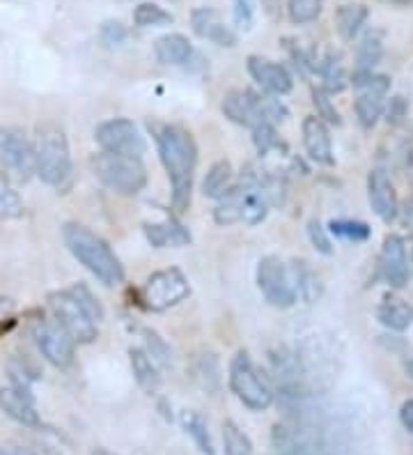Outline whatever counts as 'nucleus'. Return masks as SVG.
I'll return each instance as SVG.
<instances>
[{"mask_svg": "<svg viewBox=\"0 0 413 455\" xmlns=\"http://www.w3.org/2000/svg\"><path fill=\"white\" fill-rule=\"evenodd\" d=\"M156 148L172 184V205L177 212H187L191 205L193 172L198 164V148L191 133L177 124L156 129Z\"/></svg>", "mask_w": 413, "mask_h": 455, "instance_id": "nucleus-1", "label": "nucleus"}, {"mask_svg": "<svg viewBox=\"0 0 413 455\" xmlns=\"http://www.w3.org/2000/svg\"><path fill=\"white\" fill-rule=\"evenodd\" d=\"M62 239L74 258L81 262L94 278H99L101 283L108 288H115L124 281V267L117 260L113 249L104 237L81 226V223H65L62 228Z\"/></svg>", "mask_w": 413, "mask_h": 455, "instance_id": "nucleus-2", "label": "nucleus"}, {"mask_svg": "<svg viewBox=\"0 0 413 455\" xmlns=\"http://www.w3.org/2000/svg\"><path fill=\"white\" fill-rule=\"evenodd\" d=\"M35 166L39 180L49 187H62L72 172V155L67 133L58 124L46 123L37 127L35 139Z\"/></svg>", "mask_w": 413, "mask_h": 455, "instance_id": "nucleus-3", "label": "nucleus"}, {"mask_svg": "<svg viewBox=\"0 0 413 455\" xmlns=\"http://www.w3.org/2000/svg\"><path fill=\"white\" fill-rule=\"evenodd\" d=\"M90 164H92L94 178L99 180L106 189L115 191V194L136 196L147 184V171L136 156L101 152V155H94Z\"/></svg>", "mask_w": 413, "mask_h": 455, "instance_id": "nucleus-4", "label": "nucleus"}, {"mask_svg": "<svg viewBox=\"0 0 413 455\" xmlns=\"http://www.w3.org/2000/svg\"><path fill=\"white\" fill-rule=\"evenodd\" d=\"M230 389L232 394L242 400L248 410L265 411L274 403V391L269 389L266 379L262 378L259 368L255 366L253 359L246 352H239L230 363Z\"/></svg>", "mask_w": 413, "mask_h": 455, "instance_id": "nucleus-5", "label": "nucleus"}, {"mask_svg": "<svg viewBox=\"0 0 413 455\" xmlns=\"http://www.w3.org/2000/svg\"><path fill=\"white\" fill-rule=\"evenodd\" d=\"M352 84L353 88H358V100L353 104L358 123L363 124L365 129L375 127L385 111V100H388L391 81L384 74L353 72Z\"/></svg>", "mask_w": 413, "mask_h": 455, "instance_id": "nucleus-6", "label": "nucleus"}, {"mask_svg": "<svg viewBox=\"0 0 413 455\" xmlns=\"http://www.w3.org/2000/svg\"><path fill=\"white\" fill-rule=\"evenodd\" d=\"M94 140L99 143L101 152H110V155H124L140 159L145 150H147L140 129L131 120H127V117H113V120L101 123L99 127L94 129Z\"/></svg>", "mask_w": 413, "mask_h": 455, "instance_id": "nucleus-7", "label": "nucleus"}, {"mask_svg": "<svg viewBox=\"0 0 413 455\" xmlns=\"http://www.w3.org/2000/svg\"><path fill=\"white\" fill-rule=\"evenodd\" d=\"M49 306L51 311H53L55 323L60 324L76 343H92L97 339V323L83 311L81 304H78L76 297L69 290L51 292Z\"/></svg>", "mask_w": 413, "mask_h": 455, "instance_id": "nucleus-8", "label": "nucleus"}, {"mask_svg": "<svg viewBox=\"0 0 413 455\" xmlns=\"http://www.w3.org/2000/svg\"><path fill=\"white\" fill-rule=\"evenodd\" d=\"M191 294L187 276L179 269H163L147 278L143 285V304L149 311H165Z\"/></svg>", "mask_w": 413, "mask_h": 455, "instance_id": "nucleus-9", "label": "nucleus"}, {"mask_svg": "<svg viewBox=\"0 0 413 455\" xmlns=\"http://www.w3.org/2000/svg\"><path fill=\"white\" fill-rule=\"evenodd\" d=\"M258 288L275 308H290L297 304V292H294L292 278H290V267L275 256H266L258 265Z\"/></svg>", "mask_w": 413, "mask_h": 455, "instance_id": "nucleus-10", "label": "nucleus"}, {"mask_svg": "<svg viewBox=\"0 0 413 455\" xmlns=\"http://www.w3.org/2000/svg\"><path fill=\"white\" fill-rule=\"evenodd\" d=\"M0 168L17 172L19 178L28 180L35 166V145L14 127H0Z\"/></svg>", "mask_w": 413, "mask_h": 455, "instance_id": "nucleus-11", "label": "nucleus"}, {"mask_svg": "<svg viewBox=\"0 0 413 455\" xmlns=\"http://www.w3.org/2000/svg\"><path fill=\"white\" fill-rule=\"evenodd\" d=\"M33 339L37 350L55 368H69L76 356V340L58 323H39L33 329Z\"/></svg>", "mask_w": 413, "mask_h": 455, "instance_id": "nucleus-12", "label": "nucleus"}, {"mask_svg": "<svg viewBox=\"0 0 413 455\" xmlns=\"http://www.w3.org/2000/svg\"><path fill=\"white\" fill-rule=\"evenodd\" d=\"M379 272L381 278L391 288H404L411 278L409 272V253L407 246H404V239L400 235H388L384 239V246H381L379 256Z\"/></svg>", "mask_w": 413, "mask_h": 455, "instance_id": "nucleus-13", "label": "nucleus"}, {"mask_svg": "<svg viewBox=\"0 0 413 455\" xmlns=\"http://www.w3.org/2000/svg\"><path fill=\"white\" fill-rule=\"evenodd\" d=\"M226 117H230L234 124H242V127L253 129L259 123H269L262 111V95L253 92V90H230L226 97H223V104H220Z\"/></svg>", "mask_w": 413, "mask_h": 455, "instance_id": "nucleus-14", "label": "nucleus"}, {"mask_svg": "<svg viewBox=\"0 0 413 455\" xmlns=\"http://www.w3.org/2000/svg\"><path fill=\"white\" fill-rule=\"evenodd\" d=\"M368 200L369 207L375 212L381 221L391 223L393 219H397V207H400V200H397V191L393 180L388 178V172L375 168L369 171L368 175Z\"/></svg>", "mask_w": 413, "mask_h": 455, "instance_id": "nucleus-15", "label": "nucleus"}, {"mask_svg": "<svg viewBox=\"0 0 413 455\" xmlns=\"http://www.w3.org/2000/svg\"><path fill=\"white\" fill-rule=\"evenodd\" d=\"M0 410L5 411L12 421L21 423L26 427H39L42 419L39 411L35 410L33 391L19 389V387H3L0 389Z\"/></svg>", "mask_w": 413, "mask_h": 455, "instance_id": "nucleus-16", "label": "nucleus"}, {"mask_svg": "<svg viewBox=\"0 0 413 455\" xmlns=\"http://www.w3.org/2000/svg\"><path fill=\"white\" fill-rule=\"evenodd\" d=\"M248 74L253 76L265 90H269L271 95H287L292 90L294 81L290 76L285 67L281 62H274L269 58L250 56L248 58Z\"/></svg>", "mask_w": 413, "mask_h": 455, "instance_id": "nucleus-17", "label": "nucleus"}, {"mask_svg": "<svg viewBox=\"0 0 413 455\" xmlns=\"http://www.w3.org/2000/svg\"><path fill=\"white\" fill-rule=\"evenodd\" d=\"M191 23L195 35L203 39H210L218 46H234L237 44V35L230 26L220 21V14L214 7H195L191 12Z\"/></svg>", "mask_w": 413, "mask_h": 455, "instance_id": "nucleus-18", "label": "nucleus"}, {"mask_svg": "<svg viewBox=\"0 0 413 455\" xmlns=\"http://www.w3.org/2000/svg\"><path fill=\"white\" fill-rule=\"evenodd\" d=\"M303 145L313 162L322 166H333V145H330V133L324 120L317 116L303 120Z\"/></svg>", "mask_w": 413, "mask_h": 455, "instance_id": "nucleus-19", "label": "nucleus"}, {"mask_svg": "<svg viewBox=\"0 0 413 455\" xmlns=\"http://www.w3.org/2000/svg\"><path fill=\"white\" fill-rule=\"evenodd\" d=\"M188 375L200 389L207 394H216L220 389V363L218 356L211 350L193 352L188 359Z\"/></svg>", "mask_w": 413, "mask_h": 455, "instance_id": "nucleus-20", "label": "nucleus"}, {"mask_svg": "<svg viewBox=\"0 0 413 455\" xmlns=\"http://www.w3.org/2000/svg\"><path fill=\"white\" fill-rule=\"evenodd\" d=\"M290 267V278H292V285H294V292L297 297H301L303 301H317L324 292V285H322V278L317 276L313 267L308 265L306 260H294Z\"/></svg>", "mask_w": 413, "mask_h": 455, "instance_id": "nucleus-21", "label": "nucleus"}, {"mask_svg": "<svg viewBox=\"0 0 413 455\" xmlns=\"http://www.w3.org/2000/svg\"><path fill=\"white\" fill-rule=\"evenodd\" d=\"M155 53L163 65H187L193 58V46L184 35L171 33L156 39Z\"/></svg>", "mask_w": 413, "mask_h": 455, "instance_id": "nucleus-22", "label": "nucleus"}, {"mask_svg": "<svg viewBox=\"0 0 413 455\" xmlns=\"http://www.w3.org/2000/svg\"><path fill=\"white\" fill-rule=\"evenodd\" d=\"M369 10L363 3H345L336 12V28L342 39L353 42L361 35L363 26L368 23Z\"/></svg>", "mask_w": 413, "mask_h": 455, "instance_id": "nucleus-23", "label": "nucleus"}, {"mask_svg": "<svg viewBox=\"0 0 413 455\" xmlns=\"http://www.w3.org/2000/svg\"><path fill=\"white\" fill-rule=\"evenodd\" d=\"M377 320H379L385 329H391V331H404V329L411 327L413 311L411 306L404 304L402 299L385 297L379 304V308H377Z\"/></svg>", "mask_w": 413, "mask_h": 455, "instance_id": "nucleus-24", "label": "nucleus"}, {"mask_svg": "<svg viewBox=\"0 0 413 455\" xmlns=\"http://www.w3.org/2000/svg\"><path fill=\"white\" fill-rule=\"evenodd\" d=\"M145 235H147V239L156 249H163V246H184L191 242V235H188L187 228L175 221L145 223Z\"/></svg>", "mask_w": 413, "mask_h": 455, "instance_id": "nucleus-25", "label": "nucleus"}, {"mask_svg": "<svg viewBox=\"0 0 413 455\" xmlns=\"http://www.w3.org/2000/svg\"><path fill=\"white\" fill-rule=\"evenodd\" d=\"M314 72L322 76L324 90L329 95L340 92V90H345V85H347V74H345V67H342V60L336 51H326L324 56L317 58Z\"/></svg>", "mask_w": 413, "mask_h": 455, "instance_id": "nucleus-26", "label": "nucleus"}, {"mask_svg": "<svg viewBox=\"0 0 413 455\" xmlns=\"http://www.w3.org/2000/svg\"><path fill=\"white\" fill-rule=\"evenodd\" d=\"M129 356H131L133 378L140 384V389H145L147 394H155L161 384V375L159 371H156L155 361L149 359L147 352L140 350V347H133V350L129 352Z\"/></svg>", "mask_w": 413, "mask_h": 455, "instance_id": "nucleus-27", "label": "nucleus"}, {"mask_svg": "<svg viewBox=\"0 0 413 455\" xmlns=\"http://www.w3.org/2000/svg\"><path fill=\"white\" fill-rule=\"evenodd\" d=\"M384 56V33L369 30L356 49V72H375V65Z\"/></svg>", "mask_w": 413, "mask_h": 455, "instance_id": "nucleus-28", "label": "nucleus"}, {"mask_svg": "<svg viewBox=\"0 0 413 455\" xmlns=\"http://www.w3.org/2000/svg\"><path fill=\"white\" fill-rule=\"evenodd\" d=\"M232 178H234L232 164L226 162V159H220V162H216L214 166L210 168V172H207V178H204L203 182V194L207 196V198L220 200L232 189Z\"/></svg>", "mask_w": 413, "mask_h": 455, "instance_id": "nucleus-29", "label": "nucleus"}, {"mask_svg": "<svg viewBox=\"0 0 413 455\" xmlns=\"http://www.w3.org/2000/svg\"><path fill=\"white\" fill-rule=\"evenodd\" d=\"M23 217V198L17 187L12 184L10 175L0 171V221H14Z\"/></svg>", "mask_w": 413, "mask_h": 455, "instance_id": "nucleus-30", "label": "nucleus"}, {"mask_svg": "<svg viewBox=\"0 0 413 455\" xmlns=\"http://www.w3.org/2000/svg\"><path fill=\"white\" fill-rule=\"evenodd\" d=\"M182 427L193 437L195 446L200 449L203 455H218L214 449V442H211L210 427H207V421L200 417L198 411H182Z\"/></svg>", "mask_w": 413, "mask_h": 455, "instance_id": "nucleus-31", "label": "nucleus"}, {"mask_svg": "<svg viewBox=\"0 0 413 455\" xmlns=\"http://www.w3.org/2000/svg\"><path fill=\"white\" fill-rule=\"evenodd\" d=\"M133 21L140 28H156V26H171L175 17H172L171 12H165L161 5H156V3H140L133 10Z\"/></svg>", "mask_w": 413, "mask_h": 455, "instance_id": "nucleus-32", "label": "nucleus"}, {"mask_svg": "<svg viewBox=\"0 0 413 455\" xmlns=\"http://www.w3.org/2000/svg\"><path fill=\"white\" fill-rule=\"evenodd\" d=\"M324 10V0H287V14L290 21L297 26H306L320 19Z\"/></svg>", "mask_w": 413, "mask_h": 455, "instance_id": "nucleus-33", "label": "nucleus"}, {"mask_svg": "<svg viewBox=\"0 0 413 455\" xmlns=\"http://www.w3.org/2000/svg\"><path fill=\"white\" fill-rule=\"evenodd\" d=\"M223 444H226V455H255L248 435L234 421L223 423Z\"/></svg>", "mask_w": 413, "mask_h": 455, "instance_id": "nucleus-34", "label": "nucleus"}, {"mask_svg": "<svg viewBox=\"0 0 413 455\" xmlns=\"http://www.w3.org/2000/svg\"><path fill=\"white\" fill-rule=\"evenodd\" d=\"M140 336H143L145 352L149 355V359L155 361L156 366H161V368L171 366V356H172L171 347H168V343L161 339L159 333L152 331V329H143V331H140Z\"/></svg>", "mask_w": 413, "mask_h": 455, "instance_id": "nucleus-35", "label": "nucleus"}, {"mask_svg": "<svg viewBox=\"0 0 413 455\" xmlns=\"http://www.w3.org/2000/svg\"><path fill=\"white\" fill-rule=\"evenodd\" d=\"M329 230L336 237L349 239V242H365L369 237V226L363 221H352V219H338L329 223Z\"/></svg>", "mask_w": 413, "mask_h": 455, "instance_id": "nucleus-36", "label": "nucleus"}, {"mask_svg": "<svg viewBox=\"0 0 413 455\" xmlns=\"http://www.w3.org/2000/svg\"><path fill=\"white\" fill-rule=\"evenodd\" d=\"M253 143L259 155H269L271 150H281L282 148V140L275 132L274 123H259L258 127H253Z\"/></svg>", "mask_w": 413, "mask_h": 455, "instance_id": "nucleus-37", "label": "nucleus"}, {"mask_svg": "<svg viewBox=\"0 0 413 455\" xmlns=\"http://www.w3.org/2000/svg\"><path fill=\"white\" fill-rule=\"evenodd\" d=\"M69 292H72L74 297H76V301H78V304H81L83 311L88 313V315L92 317L94 323L99 324L101 320H104V308H101V304H99V301H97V297H94V294L90 292V288H85V285H83V283H76V285H72V288H69Z\"/></svg>", "mask_w": 413, "mask_h": 455, "instance_id": "nucleus-38", "label": "nucleus"}, {"mask_svg": "<svg viewBox=\"0 0 413 455\" xmlns=\"http://www.w3.org/2000/svg\"><path fill=\"white\" fill-rule=\"evenodd\" d=\"M329 92H326L324 88H314L313 90V104L314 108H317V117L320 120H324V123H330V124H340V113H338V108L333 104H330L329 100Z\"/></svg>", "mask_w": 413, "mask_h": 455, "instance_id": "nucleus-39", "label": "nucleus"}, {"mask_svg": "<svg viewBox=\"0 0 413 455\" xmlns=\"http://www.w3.org/2000/svg\"><path fill=\"white\" fill-rule=\"evenodd\" d=\"M232 19L239 30H250L255 23V0H232Z\"/></svg>", "mask_w": 413, "mask_h": 455, "instance_id": "nucleus-40", "label": "nucleus"}, {"mask_svg": "<svg viewBox=\"0 0 413 455\" xmlns=\"http://www.w3.org/2000/svg\"><path fill=\"white\" fill-rule=\"evenodd\" d=\"M308 237H310V244L317 249V253L322 256H330L333 253V244H330V237H329V230L322 226L320 221H310L308 223Z\"/></svg>", "mask_w": 413, "mask_h": 455, "instance_id": "nucleus-41", "label": "nucleus"}, {"mask_svg": "<svg viewBox=\"0 0 413 455\" xmlns=\"http://www.w3.org/2000/svg\"><path fill=\"white\" fill-rule=\"evenodd\" d=\"M99 37L106 46H120L127 39V28L120 21H104L99 28Z\"/></svg>", "mask_w": 413, "mask_h": 455, "instance_id": "nucleus-42", "label": "nucleus"}, {"mask_svg": "<svg viewBox=\"0 0 413 455\" xmlns=\"http://www.w3.org/2000/svg\"><path fill=\"white\" fill-rule=\"evenodd\" d=\"M385 116H388V123L391 124H400L407 116V101L402 97H393L391 104L385 106Z\"/></svg>", "mask_w": 413, "mask_h": 455, "instance_id": "nucleus-43", "label": "nucleus"}, {"mask_svg": "<svg viewBox=\"0 0 413 455\" xmlns=\"http://www.w3.org/2000/svg\"><path fill=\"white\" fill-rule=\"evenodd\" d=\"M400 419H402L404 427L413 435V400H407V403H404L402 410H400Z\"/></svg>", "mask_w": 413, "mask_h": 455, "instance_id": "nucleus-44", "label": "nucleus"}, {"mask_svg": "<svg viewBox=\"0 0 413 455\" xmlns=\"http://www.w3.org/2000/svg\"><path fill=\"white\" fill-rule=\"evenodd\" d=\"M397 217L404 226H413V198L407 200L402 207H397Z\"/></svg>", "mask_w": 413, "mask_h": 455, "instance_id": "nucleus-45", "label": "nucleus"}, {"mask_svg": "<svg viewBox=\"0 0 413 455\" xmlns=\"http://www.w3.org/2000/svg\"><path fill=\"white\" fill-rule=\"evenodd\" d=\"M402 368H404V372H407L409 378L413 379V356H409V359H404Z\"/></svg>", "mask_w": 413, "mask_h": 455, "instance_id": "nucleus-46", "label": "nucleus"}, {"mask_svg": "<svg viewBox=\"0 0 413 455\" xmlns=\"http://www.w3.org/2000/svg\"><path fill=\"white\" fill-rule=\"evenodd\" d=\"M407 171H409V178L413 182V152H407Z\"/></svg>", "mask_w": 413, "mask_h": 455, "instance_id": "nucleus-47", "label": "nucleus"}, {"mask_svg": "<svg viewBox=\"0 0 413 455\" xmlns=\"http://www.w3.org/2000/svg\"><path fill=\"white\" fill-rule=\"evenodd\" d=\"M10 451V455H37L33 453V451H28V449H7Z\"/></svg>", "mask_w": 413, "mask_h": 455, "instance_id": "nucleus-48", "label": "nucleus"}, {"mask_svg": "<svg viewBox=\"0 0 413 455\" xmlns=\"http://www.w3.org/2000/svg\"><path fill=\"white\" fill-rule=\"evenodd\" d=\"M385 3H391V5H400V7L413 5V0H385Z\"/></svg>", "mask_w": 413, "mask_h": 455, "instance_id": "nucleus-49", "label": "nucleus"}, {"mask_svg": "<svg viewBox=\"0 0 413 455\" xmlns=\"http://www.w3.org/2000/svg\"><path fill=\"white\" fill-rule=\"evenodd\" d=\"M409 272H411V278H413V242H411V251H409Z\"/></svg>", "mask_w": 413, "mask_h": 455, "instance_id": "nucleus-50", "label": "nucleus"}, {"mask_svg": "<svg viewBox=\"0 0 413 455\" xmlns=\"http://www.w3.org/2000/svg\"><path fill=\"white\" fill-rule=\"evenodd\" d=\"M92 455H113V453H108V451H106V449H94Z\"/></svg>", "mask_w": 413, "mask_h": 455, "instance_id": "nucleus-51", "label": "nucleus"}, {"mask_svg": "<svg viewBox=\"0 0 413 455\" xmlns=\"http://www.w3.org/2000/svg\"><path fill=\"white\" fill-rule=\"evenodd\" d=\"M0 455H10V451L3 449V446H0Z\"/></svg>", "mask_w": 413, "mask_h": 455, "instance_id": "nucleus-52", "label": "nucleus"}]
</instances>
